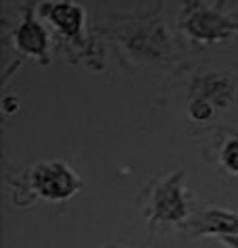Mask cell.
Segmentation results:
<instances>
[{"label": "cell", "instance_id": "cell-1", "mask_svg": "<svg viewBox=\"0 0 238 248\" xmlns=\"http://www.w3.org/2000/svg\"><path fill=\"white\" fill-rule=\"evenodd\" d=\"M140 213L153 233L163 225L188 227L192 221V196L184 186V169H176L146 186L140 198Z\"/></svg>", "mask_w": 238, "mask_h": 248}, {"label": "cell", "instance_id": "cell-2", "mask_svg": "<svg viewBox=\"0 0 238 248\" xmlns=\"http://www.w3.org/2000/svg\"><path fill=\"white\" fill-rule=\"evenodd\" d=\"M11 186L15 190V198L23 194L21 204L34 201L65 202L82 190V177L65 161H40L11 180Z\"/></svg>", "mask_w": 238, "mask_h": 248}, {"label": "cell", "instance_id": "cell-3", "mask_svg": "<svg viewBox=\"0 0 238 248\" xmlns=\"http://www.w3.org/2000/svg\"><path fill=\"white\" fill-rule=\"evenodd\" d=\"M178 27L186 40L199 46H215L238 38V11L228 2H184L178 15Z\"/></svg>", "mask_w": 238, "mask_h": 248}, {"label": "cell", "instance_id": "cell-4", "mask_svg": "<svg viewBox=\"0 0 238 248\" xmlns=\"http://www.w3.org/2000/svg\"><path fill=\"white\" fill-rule=\"evenodd\" d=\"M190 96L203 98L215 113L238 115V73L213 71L197 75L190 86Z\"/></svg>", "mask_w": 238, "mask_h": 248}, {"label": "cell", "instance_id": "cell-5", "mask_svg": "<svg viewBox=\"0 0 238 248\" xmlns=\"http://www.w3.org/2000/svg\"><path fill=\"white\" fill-rule=\"evenodd\" d=\"M11 44L15 46V50L25 59H34L42 65L51 63V46L52 38L48 33L46 25L42 23V19L36 17V9L34 4H25L23 19L15 25V30L11 31Z\"/></svg>", "mask_w": 238, "mask_h": 248}, {"label": "cell", "instance_id": "cell-6", "mask_svg": "<svg viewBox=\"0 0 238 248\" xmlns=\"http://www.w3.org/2000/svg\"><path fill=\"white\" fill-rule=\"evenodd\" d=\"M121 44H125V50L130 57L140 61L165 59L171 52V42L163 23H155L153 19L130 25Z\"/></svg>", "mask_w": 238, "mask_h": 248}, {"label": "cell", "instance_id": "cell-7", "mask_svg": "<svg viewBox=\"0 0 238 248\" xmlns=\"http://www.w3.org/2000/svg\"><path fill=\"white\" fill-rule=\"evenodd\" d=\"M40 19H44L52 30L59 33L61 40L67 44L82 42L84 25H86V11L78 2L59 0V2H40L38 4Z\"/></svg>", "mask_w": 238, "mask_h": 248}, {"label": "cell", "instance_id": "cell-8", "mask_svg": "<svg viewBox=\"0 0 238 248\" xmlns=\"http://www.w3.org/2000/svg\"><path fill=\"white\" fill-rule=\"evenodd\" d=\"M192 236H211L226 246L238 248V213L226 209H207L192 217L188 225Z\"/></svg>", "mask_w": 238, "mask_h": 248}, {"label": "cell", "instance_id": "cell-9", "mask_svg": "<svg viewBox=\"0 0 238 248\" xmlns=\"http://www.w3.org/2000/svg\"><path fill=\"white\" fill-rule=\"evenodd\" d=\"M218 140H215V163L228 175L238 177V132L232 127H218L215 129Z\"/></svg>", "mask_w": 238, "mask_h": 248}, {"label": "cell", "instance_id": "cell-10", "mask_svg": "<svg viewBox=\"0 0 238 248\" xmlns=\"http://www.w3.org/2000/svg\"><path fill=\"white\" fill-rule=\"evenodd\" d=\"M107 248H119V246H107Z\"/></svg>", "mask_w": 238, "mask_h": 248}]
</instances>
